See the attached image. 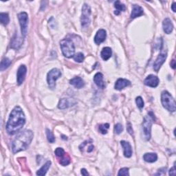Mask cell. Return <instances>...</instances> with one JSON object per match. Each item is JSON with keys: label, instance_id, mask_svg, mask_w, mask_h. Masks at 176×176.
Returning <instances> with one entry per match:
<instances>
[{"label": "cell", "instance_id": "25", "mask_svg": "<svg viewBox=\"0 0 176 176\" xmlns=\"http://www.w3.org/2000/svg\"><path fill=\"white\" fill-rule=\"evenodd\" d=\"M11 64V61L8 58H4L1 61V65H0V69L1 71H4L7 69Z\"/></svg>", "mask_w": 176, "mask_h": 176}, {"label": "cell", "instance_id": "6", "mask_svg": "<svg viewBox=\"0 0 176 176\" xmlns=\"http://www.w3.org/2000/svg\"><path fill=\"white\" fill-rule=\"evenodd\" d=\"M61 76V72L60 69L57 68H54L51 69L48 73L47 75V82L49 88L54 89L56 88V81L58 78H59Z\"/></svg>", "mask_w": 176, "mask_h": 176}, {"label": "cell", "instance_id": "32", "mask_svg": "<svg viewBox=\"0 0 176 176\" xmlns=\"http://www.w3.org/2000/svg\"><path fill=\"white\" fill-rule=\"evenodd\" d=\"M136 104H137V106L139 109H141L144 107L145 102L143 101V99H142L140 96H138V97L136 98Z\"/></svg>", "mask_w": 176, "mask_h": 176}, {"label": "cell", "instance_id": "20", "mask_svg": "<svg viewBox=\"0 0 176 176\" xmlns=\"http://www.w3.org/2000/svg\"><path fill=\"white\" fill-rule=\"evenodd\" d=\"M143 159L145 162L153 163L157 160L158 155L155 153H147L143 155Z\"/></svg>", "mask_w": 176, "mask_h": 176}, {"label": "cell", "instance_id": "5", "mask_svg": "<svg viewBox=\"0 0 176 176\" xmlns=\"http://www.w3.org/2000/svg\"><path fill=\"white\" fill-rule=\"evenodd\" d=\"M60 46L63 55L66 58H71L74 56L75 47L71 39H64L60 41Z\"/></svg>", "mask_w": 176, "mask_h": 176}, {"label": "cell", "instance_id": "31", "mask_svg": "<svg viewBox=\"0 0 176 176\" xmlns=\"http://www.w3.org/2000/svg\"><path fill=\"white\" fill-rule=\"evenodd\" d=\"M55 154L59 158H63L66 154L65 153V151L64 150V149L60 148V147H58L56 149V150L55 151Z\"/></svg>", "mask_w": 176, "mask_h": 176}, {"label": "cell", "instance_id": "18", "mask_svg": "<svg viewBox=\"0 0 176 176\" xmlns=\"http://www.w3.org/2000/svg\"><path fill=\"white\" fill-rule=\"evenodd\" d=\"M144 14V11L140 6L138 5H134L132 8V11L131 13V19H134L140 17Z\"/></svg>", "mask_w": 176, "mask_h": 176}, {"label": "cell", "instance_id": "10", "mask_svg": "<svg viewBox=\"0 0 176 176\" xmlns=\"http://www.w3.org/2000/svg\"><path fill=\"white\" fill-rule=\"evenodd\" d=\"M26 73H27V68L24 65H21L19 68L17 73V81L18 85H21L24 83Z\"/></svg>", "mask_w": 176, "mask_h": 176}, {"label": "cell", "instance_id": "36", "mask_svg": "<svg viewBox=\"0 0 176 176\" xmlns=\"http://www.w3.org/2000/svg\"><path fill=\"white\" fill-rule=\"evenodd\" d=\"M81 174L83 175H85V176H87L89 175V173L85 169H81Z\"/></svg>", "mask_w": 176, "mask_h": 176}, {"label": "cell", "instance_id": "16", "mask_svg": "<svg viewBox=\"0 0 176 176\" xmlns=\"http://www.w3.org/2000/svg\"><path fill=\"white\" fill-rule=\"evenodd\" d=\"M23 43V39L20 37L17 34H15L11 42V47L13 49H18L21 47Z\"/></svg>", "mask_w": 176, "mask_h": 176}, {"label": "cell", "instance_id": "7", "mask_svg": "<svg viewBox=\"0 0 176 176\" xmlns=\"http://www.w3.org/2000/svg\"><path fill=\"white\" fill-rule=\"evenodd\" d=\"M91 8L87 4H84L82 8V15L81 17V26L83 28H87L91 23Z\"/></svg>", "mask_w": 176, "mask_h": 176}, {"label": "cell", "instance_id": "15", "mask_svg": "<svg viewBox=\"0 0 176 176\" xmlns=\"http://www.w3.org/2000/svg\"><path fill=\"white\" fill-rule=\"evenodd\" d=\"M121 145L123 148L124 155L126 158H130L132 155V148L129 142H126L125 140L121 141Z\"/></svg>", "mask_w": 176, "mask_h": 176}, {"label": "cell", "instance_id": "27", "mask_svg": "<svg viewBox=\"0 0 176 176\" xmlns=\"http://www.w3.org/2000/svg\"><path fill=\"white\" fill-rule=\"evenodd\" d=\"M109 128V124L108 123H105V124H101L99 125L98 127V131L102 134H106L107 133V130Z\"/></svg>", "mask_w": 176, "mask_h": 176}, {"label": "cell", "instance_id": "34", "mask_svg": "<svg viewBox=\"0 0 176 176\" xmlns=\"http://www.w3.org/2000/svg\"><path fill=\"white\" fill-rule=\"evenodd\" d=\"M118 175H129V169L127 168V167L121 169L118 171Z\"/></svg>", "mask_w": 176, "mask_h": 176}, {"label": "cell", "instance_id": "19", "mask_svg": "<svg viewBox=\"0 0 176 176\" xmlns=\"http://www.w3.org/2000/svg\"><path fill=\"white\" fill-rule=\"evenodd\" d=\"M69 83L77 89H81L83 88L85 85L84 81L83 80V78L79 77V76H76V77L72 78L71 80L69 81Z\"/></svg>", "mask_w": 176, "mask_h": 176}, {"label": "cell", "instance_id": "11", "mask_svg": "<svg viewBox=\"0 0 176 176\" xmlns=\"http://www.w3.org/2000/svg\"><path fill=\"white\" fill-rule=\"evenodd\" d=\"M167 53L162 52L156 59L155 63L154 64V69L155 72H158L159 69L161 68L162 65L165 62L166 59H167Z\"/></svg>", "mask_w": 176, "mask_h": 176}, {"label": "cell", "instance_id": "30", "mask_svg": "<svg viewBox=\"0 0 176 176\" xmlns=\"http://www.w3.org/2000/svg\"><path fill=\"white\" fill-rule=\"evenodd\" d=\"M65 155L64 156V157L61 158V160H60V162H59V163H60L62 166H67L70 163V158H69L68 155L65 156Z\"/></svg>", "mask_w": 176, "mask_h": 176}, {"label": "cell", "instance_id": "38", "mask_svg": "<svg viewBox=\"0 0 176 176\" xmlns=\"http://www.w3.org/2000/svg\"><path fill=\"white\" fill-rule=\"evenodd\" d=\"M171 66L172 67L173 69H175V61L174 60H172L171 63Z\"/></svg>", "mask_w": 176, "mask_h": 176}, {"label": "cell", "instance_id": "33", "mask_svg": "<svg viewBox=\"0 0 176 176\" xmlns=\"http://www.w3.org/2000/svg\"><path fill=\"white\" fill-rule=\"evenodd\" d=\"M122 131H123V127H122L121 124L118 123L115 125L114 131L116 134H120L122 132Z\"/></svg>", "mask_w": 176, "mask_h": 176}, {"label": "cell", "instance_id": "21", "mask_svg": "<svg viewBox=\"0 0 176 176\" xmlns=\"http://www.w3.org/2000/svg\"><path fill=\"white\" fill-rule=\"evenodd\" d=\"M112 55V49L109 47H105L102 50L101 52V58L103 59L104 61H107L109 59L111 58Z\"/></svg>", "mask_w": 176, "mask_h": 176}, {"label": "cell", "instance_id": "2", "mask_svg": "<svg viewBox=\"0 0 176 176\" xmlns=\"http://www.w3.org/2000/svg\"><path fill=\"white\" fill-rule=\"evenodd\" d=\"M34 137V134L31 130H26L19 132L17 135L12 144V150L14 154L19 151H24L31 145Z\"/></svg>", "mask_w": 176, "mask_h": 176}, {"label": "cell", "instance_id": "14", "mask_svg": "<svg viewBox=\"0 0 176 176\" xmlns=\"http://www.w3.org/2000/svg\"><path fill=\"white\" fill-rule=\"evenodd\" d=\"M162 27H163V31L166 34H171L173 30H174V25L171 20L169 18H165L163 22H162Z\"/></svg>", "mask_w": 176, "mask_h": 176}, {"label": "cell", "instance_id": "35", "mask_svg": "<svg viewBox=\"0 0 176 176\" xmlns=\"http://www.w3.org/2000/svg\"><path fill=\"white\" fill-rule=\"evenodd\" d=\"M169 175H173V176H175V166L174 165V167H172L170 171H169Z\"/></svg>", "mask_w": 176, "mask_h": 176}, {"label": "cell", "instance_id": "13", "mask_svg": "<svg viewBox=\"0 0 176 176\" xmlns=\"http://www.w3.org/2000/svg\"><path fill=\"white\" fill-rule=\"evenodd\" d=\"M131 85V83L127 79L125 78H119L116 81L114 88L117 90H122L125 88H127Z\"/></svg>", "mask_w": 176, "mask_h": 176}, {"label": "cell", "instance_id": "4", "mask_svg": "<svg viewBox=\"0 0 176 176\" xmlns=\"http://www.w3.org/2000/svg\"><path fill=\"white\" fill-rule=\"evenodd\" d=\"M161 102L162 106L169 112H174L175 111L176 106L174 98L167 91H163L162 92Z\"/></svg>", "mask_w": 176, "mask_h": 176}, {"label": "cell", "instance_id": "9", "mask_svg": "<svg viewBox=\"0 0 176 176\" xmlns=\"http://www.w3.org/2000/svg\"><path fill=\"white\" fill-rule=\"evenodd\" d=\"M159 83H160V79L158 76L153 74L149 75L144 81V83L151 88H156L159 85Z\"/></svg>", "mask_w": 176, "mask_h": 176}, {"label": "cell", "instance_id": "28", "mask_svg": "<svg viewBox=\"0 0 176 176\" xmlns=\"http://www.w3.org/2000/svg\"><path fill=\"white\" fill-rule=\"evenodd\" d=\"M73 58H74V60L76 62H78V63H82L84 59H85V56L83 55V54L81 52H78L77 54H76L73 56Z\"/></svg>", "mask_w": 176, "mask_h": 176}, {"label": "cell", "instance_id": "1", "mask_svg": "<svg viewBox=\"0 0 176 176\" xmlns=\"http://www.w3.org/2000/svg\"><path fill=\"white\" fill-rule=\"evenodd\" d=\"M26 123V117L22 109L16 106L10 114L6 124V131L10 135H14L19 132Z\"/></svg>", "mask_w": 176, "mask_h": 176}, {"label": "cell", "instance_id": "17", "mask_svg": "<svg viewBox=\"0 0 176 176\" xmlns=\"http://www.w3.org/2000/svg\"><path fill=\"white\" fill-rule=\"evenodd\" d=\"M94 81L95 84L98 86L99 88L103 89L105 88V82L103 81V75L102 73L98 72L94 76Z\"/></svg>", "mask_w": 176, "mask_h": 176}, {"label": "cell", "instance_id": "37", "mask_svg": "<svg viewBox=\"0 0 176 176\" xmlns=\"http://www.w3.org/2000/svg\"><path fill=\"white\" fill-rule=\"evenodd\" d=\"M94 146H93L92 145H90L88 149V152H92L93 150H94Z\"/></svg>", "mask_w": 176, "mask_h": 176}, {"label": "cell", "instance_id": "29", "mask_svg": "<svg viewBox=\"0 0 176 176\" xmlns=\"http://www.w3.org/2000/svg\"><path fill=\"white\" fill-rule=\"evenodd\" d=\"M46 136H47V138L49 142L50 143H53L55 141V137L53 135L52 132L48 129H46Z\"/></svg>", "mask_w": 176, "mask_h": 176}, {"label": "cell", "instance_id": "3", "mask_svg": "<svg viewBox=\"0 0 176 176\" xmlns=\"http://www.w3.org/2000/svg\"><path fill=\"white\" fill-rule=\"evenodd\" d=\"M154 120V116L152 112H150L144 118L142 127V137L145 140H149L151 138V131L153 121Z\"/></svg>", "mask_w": 176, "mask_h": 176}, {"label": "cell", "instance_id": "8", "mask_svg": "<svg viewBox=\"0 0 176 176\" xmlns=\"http://www.w3.org/2000/svg\"><path fill=\"white\" fill-rule=\"evenodd\" d=\"M18 19L19 24L21 26V32L22 36L25 37L28 32V16L26 12H20L18 15Z\"/></svg>", "mask_w": 176, "mask_h": 176}, {"label": "cell", "instance_id": "12", "mask_svg": "<svg viewBox=\"0 0 176 176\" xmlns=\"http://www.w3.org/2000/svg\"><path fill=\"white\" fill-rule=\"evenodd\" d=\"M107 36V33L104 29L98 30L94 36V42L96 44L100 45L101 43L104 42Z\"/></svg>", "mask_w": 176, "mask_h": 176}, {"label": "cell", "instance_id": "23", "mask_svg": "<svg viewBox=\"0 0 176 176\" xmlns=\"http://www.w3.org/2000/svg\"><path fill=\"white\" fill-rule=\"evenodd\" d=\"M114 7L116 8L114 14L116 15H118L121 12L125 11L126 10L125 6L123 4H122L120 1H116L114 3Z\"/></svg>", "mask_w": 176, "mask_h": 176}, {"label": "cell", "instance_id": "39", "mask_svg": "<svg viewBox=\"0 0 176 176\" xmlns=\"http://www.w3.org/2000/svg\"><path fill=\"white\" fill-rule=\"evenodd\" d=\"M171 9L173 10V11H174V12H176V10H175V3L174 2L173 3V4L171 6Z\"/></svg>", "mask_w": 176, "mask_h": 176}, {"label": "cell", "instance_id": "24", "mask_svg": "<svg viewBox=\"0 0 176 176\" xmlns=\"http://www.w3.org/2000/svg\"><path fill=\"white\" fill-rule=\"evenodd\" d=\"M71 105H71V102L68 98H62L59 102L58 107L61 109H64L70 107Z\"/></svg>", "mask_w": 176, "mask_h": 176}, {"label": "cell", "instance_id": "22", "mask_svg": "<svg viewBox=\"0 0 176 176\" xmlns=\"http://www.w3.org/2000/svg\"><path fill=\"white\" fill-rule=\"evenodd\" d=\"M50 166H51V161L46 162V163L40 169H39L37 172H36V175H41V176L45 175L46 174V173H47V171H48L49 168L50 167Z\"/></svg>", "mask_w": 176, "mask_h": 176}, {"label": "cell", "instance_id": "26", "mask_svg": "<svg viewBox=\"0 0 176 176\" xmlns=\"http://www.w3.org/2000/svg\"><path fill=\"white\" fill-rule=\"evenodd\" d=\"M0 21H1V23L3 25L6 26L7 24H8V23L10 21V18L8 13L6 12L0 13Z\"/></svg>", "mask_w": 176, "mask_h": 176}]
</instances>
